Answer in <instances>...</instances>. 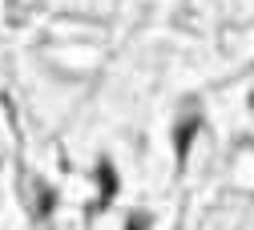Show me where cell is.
Here are the masks:
<instances>
[{"label": "cell", "mask_w": 254, "mask_h": 230, "mask_svg": "<svg viewBox=\"0 0 254 230\" xmlns=\"http://www.w3.org/2000/svg\"><path fill=\"white\" fill-rule=\"evenodd\" d=\"M234 182L242 190H254V142L234 153Z\"/></svg>", "instance_id": "1"}]
</instances>
